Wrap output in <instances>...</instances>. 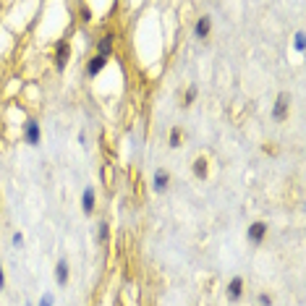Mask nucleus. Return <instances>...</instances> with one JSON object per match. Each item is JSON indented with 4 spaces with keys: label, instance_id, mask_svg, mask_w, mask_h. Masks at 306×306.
<instances>
[{
    "label": "nucleus",
    "instance_id": "nucleus-1",
    "mask_svg": "<svg viewBox=\"0 0 306 306\" xmlns=\"http://www.w3.org/2000/svg\"><path fill=\"white\" fill-rule=\"evenodd\" d=\"M24 139H26V144H32V147L40 144L42 131H40V123H37V120H26L24 123Z\"/></svg>",
    "mask_w": 306,
    "mask_h": 306
},
{
    "label": "nucleus",
    "instance_id": "nucleus-2",
    "mask_svg": "<svg viewBox=\"0 0 306 306\" xmlns=\"http://www.w3.org/2000/svg\"><path fill=\"white\" fill-rule=\"evenodd\" d=\"M288 102H291V97L285 95H277V102H275V110H272V118L275 120H283L285 118V113H288Z\"/></svg>",
    "mask_w": 306,
    "mask_h": 306
},
{
    "label": "nucleus",
    "instance_id": "nucleus-3",
    "mask_svg": "<svg viewBox=\"0 0 306 306\" xmlns=\"http://www.w3.org/2000/svg\"><path fill=\"white\" fill-rule=\"evenodd\" d=\"M209 32H212V18H209V16H202V18H197V26H194V34H197L199 40H207V37H209Z\"/></svg>",
    "mask_w": 306,
    "mask_h": 306
},
{
    "label": "nucleus",
    "instance_id": "nucleus-4",
    "mask_svg": "<svg viewBox=\"0 0 306 306\" xmlns=\"http://www.w3.org/2000/svg\"><path fill=\"white\" fill-rule=\"evenodd\" d=\"M66 63H68V42H58V48H55V66H58V71H63Z\"/></svg>",
    "mask_w": 306,
    "mask_h": 306
},
{
    "label": "nucleus",
    "instance_id": "nucleus-5",
    "mask_svg": "<svg viewBox=\"0 0 306 306\" xmlns=\"http://www.w3.org/2000/svg\"><path fill=\"white\" fill-rule=\"evenodd\" d=\"M264 236H267V225H264V222H254V225L249 228V241H252V244H262Z\"/></svg>",
    "mask_w": 306,
    "mask_h": 306
},
{
    "label": "nucleus",
    "instance_id": "nucleus-6",
    "mask_svg": "<svg viewBox=\"0 0 306 306\" xmlns=\"http://www.w3.org/2000/svg\"><path fill=\"white\" fill-rule=\"evenodd\" d=\"M105 66H107V58H102V55H95V58L87 63V73H89V76H97V73L105 68Z\"/></svg>",
    "mask_w": 306,
    "mask_h": 306
},
{
    "label": "nucleus",
    "instance_id": "nucleus-7",
    "mask_svg": "<svg viewBox=\"0 0 306 306\" xmlns=\"http://www.w3.org/2000/svg\"><path fill=\"white\" fill-rule=\"evenodd\" d=\"M228 293L233 301H238L241 296H244V277H233V280L228 283Z\"/></svg>",
    "mask_w": 306,
    "mask_h": 306
},
{
    "label": "nucleus",
    "instance_id": "nucleus-8",
    "mask_svg": "<svg viewBox=\"0 0 306 306\" xmlns=\"http://www.w3.org/2000/svg\"><path fill=\"white\" fill-rule=\"evenodd\" d=\"M168 183H170V175L165 173V170H157V173H154V178H152L154 191H165V189H168Z\"/></svg>",
    "mask_w": 306,
    "mask_h": 306
},
{
    "label": "nucleus",
    "instance_id": "nucleus-9",
    "mask_svg": "<svg viewBox=\"0 0 306 306\" xmlns=\"http://www.w3.org/2000/svg\"><path fill=\"white\" fill-rule=\"evenodd\" d=\"M55 280H58V285H66L68 283V264L63 262V259L55 264Z\"/></svg>",
    "mask_w": 306,
    "mask_h": 306
},
{
    "label": "nucleus",
    "instance_id": "nucleus-10",
    "mask_svg": "<svg viewBox=\"0 0 306 306\" xmlns=\"http://www.w3.org/2000/svg\"><path fill=\"white\" fill-rule=\"evenodd\" d=\"M81 204H84V212H87V215L95 209V189H87V191H84V199H81Z\"/></svg>",
    "mask_w": 306,
    "mask_h": 306
},
{
    "label": "nucleus",
    "instance_id": "nucleus-11",
    "mask_svg": "<svg viewBox=\"0 0 306 306\" xmlns=\"http://www.w3.org/2000/svg\"><path fill=\"white\" fill-rule=\"evenodd\" d=\"M194 175H197V178H207V160H204V157H199V160L194 162Z\"/></svg>",
    "mask_w": 306,
    "mask_h": 306
},
{
    "label": "nucleus",
    "instance_id": "nucleus-12",
    "mask_svg": "<svg viewBox=\"0 0 306 306\" xmlns=\"http://www.w3.org/2000/svg\"><path fill=\"white\" fill-rule=\"evenodd\" d=\"M110 50H113V37H105V40H100V55H102V58H107Z\"/></svg>",
    "mask_w": 306,
    "mask_h": 306
},
{
    "label": "nucleus",
    "instance_id": "nucleus-13",
    "mask_svg": "<svg viewBox=\"0 0 306 306\" xmlns=\"http://www.w3.org/2000/svg\"><path fill=\"white\" fill-rule=\"evenodd\" d=\"M197 95H199V89H197V87H191V89L186 92V97H183V105H186V107H189V105H191V102H194V100H197Z\"/></svg>",
    "mask_w": 306,
    "mask_h": 306
},
{
    "label": "nucleus",
    "instance_id": "nucleus-14",
    "mask_svg": "<svg viewBox=\"0 0 306 306\" xmlns=\"http://www.w3.org/2000/svg\"><path fill=\"white\" fill-rule=\"evenodd\" d=\"M170 147H181V128H173L170 131Z\"/></svg>",
    "mask_w": 306,
    "mask_h": 306
},
{
    "label": "nucleus",
    "instance_id": "nucleus-15",
    "mask_svg": "<svg viewBox=\"0 0 306 306\" xmlns=\"http://www.w3.org/2000/svg\"><path fill=\"white\" fill-rule=\"evenodd\" d=\"M306 37H304V32H299V34H296V50H299V52H304L306 50Z\"/></svg>",
    "mask_w": 306,
    "mask_h": 306
},
{
    "label": "nucleus",
    "instance_id": "nucleus-16",
    "mask_svg": "<svg viewBox=\"0 0 306 306\" xmlns=\"http://www.w3.org/2000/svg\"><path fill=\"white\" fill-rule=\"evenodd\" d=\"M52 293H48V296H42V301H40V306H52Z\"/></svg>",
    "mask_w": 306,
    "mask_h": 306
},
{
    "label": "nucleus",
    "instance_id": "nucleus-17",
    "mask_svg": "<svg viewBox=\"0 0 306 306\" xmlns=\"http://www.w3.org/2000/svg\"><path fill=\"white\" fill-rule=\"evenodd\" d=\"M259 304H262V306H270V304H272V299H270L267 293H259Z\"/></svg>",
    "mask_w": 306,
    "mask_h": 306
},
{
    "label": "nucleus",
    "instance_id": "nucleus-18",
    "mask_svg": "<svg viewBox=\"0 0 306 306\" xmlns=\"http://www.w3.org/2000/svg\"><path fill=\"white\" fill-rule=\"evenodd\" d=\"M105 236H107V225H100V233H97V238H100V241H105Z\"/></svg>",
    "mask_w": 306,
    "mask_h": 306
},
{
    "label": "nucleus",
    "instance_id": "nucleus-19",
    "mask_svg": "<svg viewBox=\"0 0 306 306\" xmlns=\"http://www.w3.org/2000/svg\"><path fill=\"white\" fill-rule=\"evenodd\" d=\"M21 244H24V236L16 233V236H13V246H21Z\"/></svg>",
    "mask_w": 306,
    "mask_h": 306
},
{
    "label": "nucleus",
    "instance_id": "nucleus-20",
    "mask_svg": "<svg viewBox=\"0 0 306 306\" xmlns=\"http://www.w3.org/2000/svg\"><path fill=\"white\" fill-rule=\"evenodd\" d=\"M5 285V275H3V267H0V288Z\"/></svg>",
    "mask_w": 306,
    "mask_h": 306
}]
</instances>
